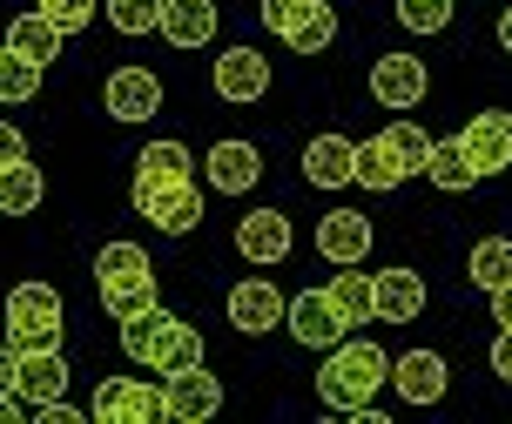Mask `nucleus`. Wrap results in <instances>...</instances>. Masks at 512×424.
<instances>
[{
    "instance_id": "1",
    "label": "nucleus",
    "mask_w": 512,
    "mask_h": 424,
    "mask_svg": "<svg viewBox=\"0 0 512 424\" xmlns=\"http://www.w3.org/2000/svg\"><path fill=\"white\" fill-rule=\"evenodd\" d=\"M391 364L398 357H384L371 337H344V344L324 350V371H317V398H324V411H371V398H378L384 384H391Z\"/></svg>"
},
{
    "instance_id": "2",
    "label": "nucleus",
    "mask_w": 512,
    "mask_h": 424,
    "mask_svg": "<svg viewBox=\"0 0 512 424\" xmlns=\"http://www.w3.org/2000/svg\"><path fill=\"white\" fill-rule=\"evenodd\" d=\"M263 27L277 34L290 54H324L337 41V7L331 0H256Z\"/></svg>"
},
{
    "instance_id": "3",
    "label": "nucleus",
    "mask_w": 512,
    "mask_h": 424,
    "mask_svg": "<svg viewBox=\"0 0 512 424\" xmlns=\"http://www.w3.org/2000/svg\"><path fill=\"white\" fill-rule=\"evenodd\" d=\"M61 344V290L14 283L7 290V350H54Z\"/></svg>"
},
{
    "instance_id": "4",
    "label": "nucleus",
    "mask_w": 512,
    "mask_h": 424,
    "mask_svg": "<svg viewBox=\"0 0 512 424\" xmlns=\"http://www.w3.org/2000/svg\"><path fill=\"white\" fill-rule=\"evenodd\" d=\"M128 202H135V216H149L162 236H189V229L203 223V189H196V175H169V182H128Z\"/></svg>"
},
{
    "instance_id": "5",
    "label": "nucleus",
    "mask_w": 512,
    "mask_h": 424,
    "mask_svg": "<svg viewBox=\"0 0 512 424\" xmlns=\"http://www.w3.org/2000/svg\"><path fill=\"white\" fill-rule=\"evenodd\" d=\"M95 424H162L169 418V391L149 377H102L95 384Z\"/></svg>"
},
{
    "instance_id": "6",
    "label": "nucleus",
    "mask_w": 512,
    "mask_h": 424,
    "mask_svg": "<svg viewBox=\"0 0 512 424\" xmlns=\"http://www.w3.org/2000/svg\"><path fill=\"white\" fill-rule=\"evenodd\" d=\"M68 357H61V344L54 350H7L0 357V384L7 391H21L27 404H54V398H68Z\"/></svg>"
},
{
    "instance_id": "7",
    "label": "nucleus",
    "mask_w": 512,
    "mask_h": 424,
    "mask_svg": "<svg viewBox=\"0 0 512 424\" xmlns=\"http://www.w3.org/2000/svg\"><path fill=\"white\" fill-rule=\"evenodd\" d=\"M290 337H297V344L304 350H331V344H344V337H351V317H344V310H337V297H331V283H324V290H304V297L290 303Z\"/></svg>"
},
{
    "instance_id": "8",
    "label": "nucleus",
    "mask_w": 512,
    "mask_h": 424,
    "mask_svg": "<svg viewBox=\"0 0 512 424\" xmlns=\"http://www.w3.org/2000/svg\"><path fill=\"white\" fill-rule=\"evenodd\" d=\"M371 95H378V108H418L432 95V75H425L418 54H378L371 61Z\"/></svg>"
},
{
    "instance_id": "9",
    "label": "nucleus",
    "mask_w": 512,
    "mask_h": 424,
    "mask_svg": "<svg viewBox=\"0 0 512 424\" xmlns=\"http://www.w3.org/2000/svg\"><path fill=\"white\" fill-rule=\"evenodd\" d=\"M317 256L344 270V263H364L371 256V216L364 209H324L317 216Z\"/></svg>"
},
{
    "instance_id": "10",
    "label": "nucleus",
    "mask_w": 512,
    "mask_h": 424,
    "mask_svg": "<svg viewBox=\"0 0 512 424\" xmlns=\"http://www.w3.org/2000/svg\"><path fill=\"white\" fill-rule=\"evenodd\" d=\"M230 324L243 330V337H263V330L290 324V303H283V290L270 276H243L230 290Z\"/></svg>"
},
{
    "instance_id": "11",
    "label": "nucleus",
    "mask_w": 512,
    "mask_h": 424,
    "mask_svg": "<svg viewBox=\"0 0 512 424\" xmlns=\"http://www.w3.org/2000/svg\"><path fill=\"white\" fill-rule=\"evenodd\" d=\"M209 88L223 101H236V108H250V101L270 95V61L256 48H230V54H216V68H209Z\"/></svg>"
},
{
    "instance_id": "12",
    "label": "nucleus",
    "mask_w": 512,
    "mask_h": 424,
    "mask_svg": "<svg viewBox=\"0 0 512 424\" xmlns=\"http://www.w3.org/2000/svg\"><path fill=\"white\" fill-rule=\"evenodd\" d=\"M102 108L115 122H149V115H162V81L149 68H115L102 81Z\"/></svg>"
},
{
    "instance_id": "13",
    "label": "nucleus",
    "mask_w": 512,
    "mask_h": 424,
    "mask_svg": "<svg viewBox=\"0 0 512 424\" xmlns=\"http://www.w3.org/2000/svg\"><path fill=\"white\" fill-rule=\"evenodd\" d=\"M162 391H169V424H203L223 411V377H209V364L162 377Z\"/></svg>"
},
{
    "instance_id": "14",
    "label": "nucleus",
    "mask_w": 512,
    "mask_h": 424,
    "mask_svg": "<svg viewBox=\"0 0 512 424\" xmlns=\"http://www.w3.org/2000/svg\"><path fill=\"white\" fill-rule=\"evenodd\" d=\"M256 175H263V155H256V142H216V149L203 155V182L216 189V196H250Z\"/></svg>"
},
{
    "instance_id": "15",
    "label": "nucleus",
    "mask_w": 512,
    "mask_h": 424,
    "mask_svg": "<svg viewBox=\"0 0 512 424\" xmlns=\"http://www.w3.org/2000/svg\"><path fill=\"white\" fill-rule=\"evenodd\" d=\"M465 155L479 162V175H506L512 169V115L506 108H486V115H472V122L459 128Z\"/></svg>"
},
{
    "instance_id": "16",
    "label": "nucleus",
    "mask_w": 512,
    "mask_h": 424,
    "mask_svg": "<svg viewBox=\"0 0 512 424\" xmlns=\"http://www.w3.org/2000/svg\"><path fill=\"white\" fill-rule=\"evenodd\" d=\"M304 182L310 189H351V182H358V142H351V135H310Z\"/></svg>"
},
{
    "instance_id": "17",
    "label": "nucleus",
    "mask_w": 512,
    "mask_h": 424,
    "mask_svg": "<svg viewBox=\"0 0 512 424\" xmlns=\"http://www.w3.org/2000/svg\"><path fill=\"white\" fill-rule=\"evenodd\" d=\"M290 243H297V236H290V216H277V209H256V216H243V223H236V250L250 256L256 270L283 263V256H290Z\"/></svg>"
},
{
    "instance_id": "18",
    "label": "nucleus",
    "mask_w": 512,
    "mask_h": 424,
    "mask_svg": "<svg viewBox=\"0 0 512 424\" xmlns=\"http://www.w3.org/2000/svg\"><path fill=\"white\" fill-rule=\"evenodd\" d=\"M391 384H398V398H405V404H438V398H445V384H452V371H445L438 350H405V357L391 364Z\"/></svg>"
},
{
    "instance_id": "19",
    "label": "nucleus",
    "mask_w": 512,
    "mask_h": 424,
    "mask_svg": "<svg viewBox=\"0 0 512 424\" xmlns=\"http://www.w3.org/2000/svg\"><path fill=\"white\" fill-rule=\"evenodd\" d=\"M155 34H162L169 48H209V41H216V0H169Z\"/></svg>"
},
{
    "instance_id": "20",
    "label": "nucleus",
    "mask_w": 512,
    "mask_h": 424,
    "mask_svg": "<svg viewBox=\"0 0 512 424\" xmlns=\"http://www.w3.org/2000/svg\"><path fill=\"white\" fill-rule=\"evenodd\" d=\"M135 283H155V263L142 243H102L95 250V290H135Z\"/></svg>"
},
{
    "instance_id": "21",
    "label": "nucleus",
    "mask_w": 512,
    "mask_h": 424,
    "mask_svg": "<svg viewBox=\"0 0 512 424\" xmlns=\"http://www.w3.org/2000/svg\"><path fill=\"white\" fill-rule=\"evenodd\" d=\"M196 364H203V330L182 324V317H169L162 337H155V350H149V371L155 377H176V371H196Z\"/></svg>"
},
{
    "instance_id": "22",
    "label": "nucleus",
    "mask_w": 512,
    "mask_h": 424,
    "mask_svg": "<svg viewBox=\"0 0 512 424\" xmlns=\"http://www.w3.org/2000/svg\"><path fill=\"white\" fill-rule=\"evenodd\" d=\"M378 324H411L418 310H425V283L418 270H378Z\"/></svg>"
},
{
    "instance_id": "23",
    "label": "nucleus",
    "mask_w": 512,
    "mask_h": 424,
    "mask_svg": "<svg viewBox=\"0 0 512 424\" xmlns=\"http://www.w3.org/2000/svg\"><path fill=\"white\" fill-rule=\"evenodd\" d=\"M61 41H68V34H61V27H54L41 7L7 21V54H27V61H41V68H48L54 54H61Z\"/></svg>"
},
{
    "instance_id": "24",
    "label": "nucleus",
    "mask_w": 512,
    "mask_h": 424,
    "mask_svg": "<svg viewBox=\"0 0 512 424\" xmlns=\"http://www.w3.org/2000/svg\"><path fill=\"white\" fill-rule=\"evenodd\" d=\"M425 182H432V189H445V196H459V189L486 182V175H479V162H472V155H465V142H459V135H445V142H432Z\"/></svg>"
},
{
    "instance_id": "25",
    "label": "nucleus",
    "mask_w": 512,
    "mask_h": 424,
    "mask_svg": "<svg viewBox=\"0 0 512 424\" xmlns=\"http://www.w3.org/2000/svg\"><path fill=\"white\" fill-rule=\"evenodd\" d=\"M465 276H472V290L499 297V290L512 283V236H479V243H472V263H465Z\"/></svg>"
},
{
    "instance_id": "26",
    "label": "nucleus",
    "mask_w": 512,
    "mask_h": 424,
    "mask_svg": "<svg viewBox=\"0 0 512 424\" xmlns=\"http://www.w3.org/2000/svg\"><path fill=\"white\" fill-rule=\"evenodd\" d=\"M358 182L371 189V196H391V189H405V182H411V169L391 155V142H384V135H371V142L358 149Z\"/></svg>"
},
{
    "instance_id": "27",
    "label": "nucleus",
    "mask_w": 512,
    "mask_h": 424,
    "mask_svg": "<svg viewBox=\"0 0 512 424\" xmlns=\"http://www.w3.org/2000/svg\"><path fill=\"white\" fill-rule=\"evenodd\" d=\"M41 196H48L41 162H7V169H0V209H7V216H34Z\"/></svg>"
},
{
    "instance_id": "28",
    "label": "nucleus",
    "mask_w": 512,
    "mask_h": 424,
    "mask_svg": "<svg viewBox=\"0 0 512 424\" xmlns=\"http://www.w3.org/2000/svg\"><path fill=\"white\" fill-rule=\"evenodd\" d=\"M331 297L351 324H371V317H378V283L364 276V263H344V270L331 276Z\"/></svg>"
},
{
    "instance_id": "29",
    "label": "nucleus",
    "mask_w": 512,
    "mask_h": 424,
    "mask_svg": "<svg viewBox=\"0 0 512 424\" xmlns=\"http://www.w3.org/2000/svg\"><path fill=\"white\" fill-rule=\"evenodd\" d=\"M169 175H196V155L182 142H149L135 155V182H169Z\"/></svg>"
},
{
    "instance_id": "30",
    "label": "nucleus",
    "mask_w": 512,
    "mask_h": 424,
    "mask_svg": "<svg viewBox=\"0 0 512 424\" xmlns=\"http://www.w3.org/2000/svg\"><path fill=\"white\" fill-rule=\"evenodd\" d=\"M378 135L391 142V155H398V162H405L411 175H425V162H432V135H425L418 122H405V115H398V122H384Z\"/></svg>"
},
{
    "instance_id": "31",
    "label": "nucleus",
    "mask_w": 512,
    "mask_h": 424,
    "mask_svg": "<svg viewBox=\"0 0 512 424\" xmlns=\"http://www.w3.org/2000/svg\"><path fill=\"white\" fill-rule=\"evenodd\" d=\"M27 95H41V61H27V54H0V101L21 108Z\"/></svg>"
},
{
    "instance_id": "32",
    "label": "nucleus",
    "mask_w": 512,
    "mask_h": 424,
    "mask_svg": "<svg viewBox=\"0 0 512 424\" xmlns=\"http://www.w3.org/2000/svg\"><path fill=\"white\" fill-rule=\"evenodd\" d=\"M162 7L169 0H102V14L115 34H149V27H162Z\"/></svg>"
},
{
    "instance_id": "33",
    "label": "nucleus",
    "mask_w": 512,
    "mask_h": 424,
    "mask_svg": "<svg viewBox=\"0 0 512 424\" xmlns=\"http://www.w3.org/2000/svg\"><path fill=\"white\" fill-rule=\"evenodd\" d=\"M452 7L459 0H398V27H411V34H445L452 27Z\"/></svg>"
},
{
    "instance_id": "34",
    "label": "nucleus",
    "mask_w": 512,
    "mask_h": 424,
    "mask_svg": "<svg viewBox=\"0 0 512 424\" xmlns=\"http://www.w3.org/2000/svg\"><path fill=\"white\" fill-rule=\"evenodd\" d=\"M162 324H169V310L155 303V310H142V317H128L122 324V350L135 357V364H149V350H155V337H162Z\"/></svg>"
},
{
    "instance_id": "35",
    "label": "nucleus",
    "mask_w": 512,
    "mask_h": 424,
    "mask_svg": "<svg viewBox=\"0 0 512 424\" xmlns=\"http://www.w3.org/2000/svg\"><path fill=\"white\" fill-rule=\"evenodd\" d=\"M155 303H162V290H155V283H135V290H102V310L115 317V324L142 317V310H155Z\"/></svg>"
},
{
    "instance_id": "36",
    "label": "nucleus",
    "mask_w": 512,
    "mask_h": 424,
    "mask_svg": "<svg viewBox=\"0 0 512 424\" xmlns=\"http://www.w3.org/2000/svg\"><path fill=\"white\" fill-rule=\"evenodd\" d=\"M41 14H48L61 34H75V27L95 21V0H41Z\"/></svg>"
},
{
    "instance_id": "37",
    "label": "nucleus",
    "mask_w": 512,
    "mask_h": 424,
    "mask_svg": "<svg viewBox=\"0 0 512 424\" xmlns=\"http://www.w3.org/2000/svg\"><path fill=\"white\" fill-rule=\"evenodd\" d=\"M492 371L512 384V324H499V337H492Z\"/></svg>"
},
{
    "instance_id": "38",
    "label": "nucleus",
    "mask_w": 512,
    "mask_h": 424,
    "mask_svg": "<svg viewBox=\"0 0 512 424\" xmlns=\"http://www.w3.org/2000/svg\"><path fill=\"white\" fill-rule=\"evenodd\" d=\"M0 155H7V162H27V142H21V128H0ZM7 162H0V169H7Z\"/></svg>"
},
{
    "instance_id": "39",
    "label": "nucleus",
    "mask_w": 512,
    "mask_h": 424,
    "mask_svg": "<svg viewBox=\"0 0 512 424\" xmlns=\"http://www.w3.org/2000/svg\"><path fill=\"white\" fill-rule=\"evenodd\" d=\"M492 324H512V283L499 290V297H492Z\"/></svg>"
},
{
    "instance_id": "40",
    "label": "nucleus",
    "mask_w": 512,
    "mask_h": 424,
    "mask_svg": "<svg viewBox=\"0 0 512 424\" xmlns=\"http://www.w3.org/2000/svg\"><path fill=\"white\" fill-rule=\"evenodd\" d=\"M499 48L512 54V7H506V14H499Z\"/></svg>"
}]
</instances>
